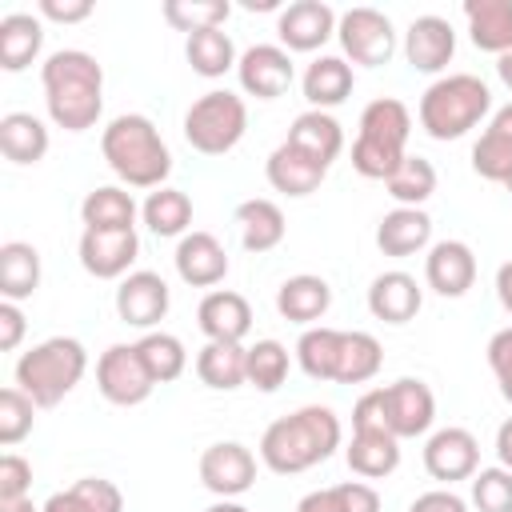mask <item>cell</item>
Returning <instances> with one entry per match:
<instances>
[{
	"label": "cell",
	"instance_id": "cell-1",
	"mask_svg": "<svg viewBox=\"0 0 512 512\" xmlns=\"http://www.w3.org/2000/svg\"><path fill=\"white\" fill-rule=\"evenodd\" d=\"M48 120L64 132L96 128L104 112V68L84 48H60L40 64Z\"/></svg>",
	"mask_w": 512,
	"mask_h": 512
},
{
	"label": "cell",
	"instance_id": "cell-2",
	"mask_svg": "<svg viewBox=\"0 0 512 512\" xmlns=\"http://www.w3.org/2000/svg\"><path fill=\"white\" fill-rule=\"evenodd\" d=\"M344 440L340 416L328 404H304L280 420H272L260 436V460L276 476H296L324 464Z\"/></svg>",
	"mask_w": 512,
	"mask_h": 512
},
{
	"label": "cell",
	"instance_id": "cell-3",
	"mask_svg": "<svg viewBox=\"0 0 512 512\" xmlns=\"http://www.w3.org/2000/svg\"><path fill=\"white\" fill-rule=\"evenodd\" d=\"M100 152L108 168L128 184V188H164L172 176V152L160 136V128L144 112H120L104 124L100 132Z\"/></svg>",
	"mask_w": 512,
	"mask_h": 512
},
{
	"label": "cell",
	"instance_id": "cell-4",
	"mask_svg": "<svg viewBox=\"0 0 512 512\" xmlns=\"http://www.w3.org/2000/svg\"><path fill=\"white\" fill-rule=\"evenodd\" d=\"M416 116L432 140H460L492 116V88L472 72H448L424 88Z\"/></svg>",
	"mask_w": 512,
	"mask_h": 512
},
{
	"label": "cell",
	"instance_id": "cell-5",
	"mask_svg": "<svg viewBox=\"0 0 512 512\" xmlns=\"http://www.w3.org/2000/svg\"><path fill=\"white\" fill-rule=\"evenodd\" d=\"M412 136V112L396 96H376L360 112V128L352 140V168L364 180H388L404 156Z\"/></svg>",
	"mask_w": 512,
	"mask_h": 512
},
{
	"label": "cell",
	"instance_id": "cell-6",
	"mask_svg": "<svg viewBox=\"0 0 512 512\" xmlns=\"http://www.w3.org/2000/svg\"><path fill=\"white\" fill-rule=\"evenodd\" d=\"M88 372V348L76 336H48L20 352L12 376L16 388L32 396L36 408H56Z\"/></svg>",
	"mask_w": 512,
	"mask_h": 512
},
{
	"label": "cell",
	"instance_id": "cell-7",
	"mask_svg": "<svg viewBox=\"0 0 512 512\" xmlns=\"http://www.w3.org/2000/svg\"><path fill=\"white\" fill-rule=\"evenodd\" d=\"M248 132V108L236 92L228 88H212L204 96H196L184 112V140L200 152V156H224L232 152Z\"/></svg>",
	"mask_w": 512,
	"mask_h": 512
},
{
	"label": "cell",
	"instance_id": "cell-8",
	"mask_svg": "<svg viewBox=\"0 0 512 512\" xmlns=\"http://www.w3.org/2000/svg\"><path fill=\"white\" fill-rule=\"evenodd\" d=\"M336 40L344 48V60L348 64H360V68H380L396 52V28H392V20L380 8H368V4H356V8L340 12Z\"/></svg>",
	"mask_w": 512,
	"mask_h": 512
},
{
	"label": "cell",
	"instance_id": "cell-9",
	"mask_svg": "<svg viewBox=\"0 0 512 512\" xmlns=\"http://www.w3.org/2000/svg\"><path fill=\"white\" fill-rule=\"evenodd\" d=\"M96 388L116 408H136L152 396L156 380L148 376L136 344H108L96 360Z\"/></svg>",
	"mask_w": 512,
	"mask_h": 512
},
{
	"label": "cell",
	"instance_id": "cell-10",
	"mask_svg": "<svg viewBox=\"0 0 512 512\" xmlns=\"http://www.w3.org/2000/svg\"><path fill=\"white\" fill-rule=\"evenodd\" d=\"M380 396H384V424L396 440H412V436H424L436 420V396L424 380L416 376H400L392 384H380Z\"/></svg>",
	"mask_w": 512,
	"mask_h": 512
},
{
	"label": "cell",
	"instance_id": "cell-11",
	"mask_svg": "<svg viewBox=\"0 0 512 512\" xmlns=\"http://www.w3.org/2000/svg\"><path fill=\"white\" fill-rule=\"evenodd\" d=\"M424 472L448 488L456 480H472L480 472V440L460 424L436 428L424 440Z\"/></svg>",
	"mask_w": 512,
	"mask_h": 512
},
{
	"label": "cell",
	"instance_id": "cell-12",
	"mask_svg": "<svg viewBox=\"0 0 512 512\" xmlns=\"http://www.w3.org/2000/svg\"><path fill=\"white\" fill-rule=\"evenodd\" d=\"M200 484L220 496V500H236L256 484V456L252 448H244L240 440H216L200 452Z\"/></svg>",
	"mask_w": 512,
	"mask_h": 512
},
{
	"label": "cell",
	"instance_id": "cell-13",
	"mask_svg": "<svg viewBox=\"0 0 512 512\" xmlns=\"http://www.w3.org/2000/svg\"><path fill=\"white\" fill-rule=\"evenodd\" d=\"M168 308H172V292H168V284H164L160 272L136 268V272H128L116 284V316L128 328L156 332V324L168 316Z\"/></svg>",
	"mask_w": 512,
	"mask_h": 512
},
{
	"label": "cell",
	"instance_id": "cell-14",
	"mask_svg": "<svg viewBox=\"0 0 512 512\" xmlns=\"http://www.w3.org/2000/svg\"><path fill=\"white\" fill-rule=\"evenodd\" d=\"M236 80L248 96L256 100H276L292 88L296 80V64H292V52L280 48V44H252L248 52H240V64H236Z\"/></svg>",
	"mask_w": 512,
	"mask_h": 512
},
{
	"label": "cell",
	"instance_id": "cell-15",
	"mask_svg": "<svg viewBox=\"0 0 512 512\" xmlns=\"http://www.w3.org/2000/svg\"><path fill=\"white\" fill-rule=\"evenodd\" d=\"M336 24H340V16H336L332 4L296 0V4L280 8L276 36H280V48H288V52H316L336 36Z\"/></svg>",
	"mask_w": 512,
	"mask_h": 512
},
{
	"label": "cell",
	"instance_id": "cell-16",
	"mask_svg": "<svg viewBox=\"0 0 512 512\" xmlns=\"http://www.w3.org/2000/svg\"><path fill=\"white\" fill-rule=\"evenodd\" d=\"M76 256H80V268L96 280H124L140 256V236L136 228L128 232H92L84 228L80 232V244H76Z\"/></svg>",
	"mask_w": 512,
	"mask_h": 512
},
{
	"label": "cell",
	"instance_id": "cell-17",
	"mask_svg": "<svg viewBox=\"0 0 512 512\" xmlns=\"http://www.w3.org/2000/svg\"><path fill=\"white\" fill-rule=\"evenodd\" d=\"M424 280L436 296L460 300L476 284V252L464 240H436L424 256Z\"/></svg>",
	"mask_w": 512,
	"mask_h": 512
},
{
	"label": "cell",
	"instance_id": "cell-18",
	"mask_svg": "<svg viewBox=\"0 0 512 512\" xmlns=\"http://www.w3.org/2000/svg\"><path fill=\"white\" fill-rule=\"evenodd\" d=\"M172 260H176V276L184 284H192V288H216L228 276V252H224V244L212 232H200V228H192L188 236L176 240Z\"/></svg>",
	"mask_w": 512,
	"mask_h": 512
},
{
	"label": "cell",
	"instance_id": "cell-19",
	"mask_svg": "<svg viewBox=\"0 0 512 512\" xmlns=\"http://www.w3.org/2000/svg\"><path fill=\"white\" fill-rule=\"evenodd\" d=\"M404 56H408V64L416 72H428V76L444 72L448 60L456 56V32H452V24L444 16H432V12L428 16H416L408 24V32H404Z\"/></svg>",
	"mask_w": 512,
	"mask_h": 512
},
{
	"label": "cell",
	"instance_id": "cell-20",
	"mask_svg": "<svg viewBox=\"0 0 512 512\" xmlns=\"http://www.w3.org/2000/svg\"><path fill=\"white\" fill-rule=\"evenodd\" d=\"M196 324L208 340L244 344V336L252 332V304L232 288H212L196 308Z\"/></svg>",
	"mask_w": 512,
	"mask_h": 512
},
{
	"label": "cell",
	"instance_id": "cell-21",
	"mask_svg": "<svg viewBox=\"0 0 512 512\" xmlns=\"http://www.w3.org/2000/svg\"><path fill=\"white\" fill-rule=\"evenodd\" d=\"M420 308H424V288L416 284V276H408L400 268L380 272L368 284V312L384 324H408V320H416Z\"/></svg>",
	"mask_w": 512,
	"mask_h": 512
},
{
	"label": "cell",
	"instance_id": "cell-22",
	"mask_svg": "<svg viewBox=\"0 0 512 512\" xmlns=\"http://www.w3.org/2000/svg\"><path fill=\"white\" fill-rule=\"evenodd\" d=\"M472 172L492 184L512 180V104H504L488 116L480 140L472 144Z\"/></svg>",
	"mask_w": 512,
	"mask_h": 512
},
{
	"label": "cell",
	"instance_id": "cell-23",
	"mask_svg": "<svg viewBox=\"0 0 512 512\" xmlns=\"http://www.w3.org/2000/svg\"><path fill=\"white\" fill-rule=\"evenodd\" d=\"M284 144H292L296 152H304L308 160H316L320 168H332V160L344 152V128L332 112H300L292 124H288V136Z\"/></svg>",
	"mask_w": 512,
	"mask_h": 512
},
{
	"label": "cell",
	"instance_id": "cell-24",
	"mask_svg": "<svg viewBox=\"0 0 512 512\" xmlns=\"http://www.w3.org/2000/svg\"><path fill=\"white\" fill-rule=\"evenodd\" d=\"M376 248L384 256H416L424 248H432V216L424 208H392L380 216L376 224Z\"/></svg>",
	"mask_w": 512,
	"mask_h": 512
},
{
	"label": "cell",
	"instance_id": "cell-25",
	"mask_svg": "<svg viewBox=\"0 0 512 512\" xmlns=\"http://www.w3.org/2000/svg\"><path fill=\"white\" fill-rule=\"evenodd\" d=\"M332 308V288L324 276H312V272H300V276H288L280 288H276V312L300 328H312L324 320V312Z\"/></svg>",
	"mask_w": 512,
	"mask_h": 512
},
{
	"label": "cell",
	"instance_id": "cell-26",
	"mask_svg": "<svg viewBox=\"0 0 512 512\" xmlns=\"http://www.w3.org/2000/svg\"><path fill=\"white\" fill-rule=\"evenodd\" d=\"M300 88H304V100L316 108V112H328L336 104H344L356 88V72L344 56H316L304 76H300Z\"/></svg>",
	"mask_w": 512,
	"mask_h": 512
},
{
	"label": "cell",
	"instance_id": "cell-27",
	"mask_svg": "<svg viewBox=\"0 0 512 512\" xmlns=\"http://www.w3.org/2000/svg\"><path fill=\"white\" fill-rule=\"evenodd\" d=\"M264 176H268V184H272L276 192L300 200V196H312V192L324 184L328 168H320L316 160H308L304 152H296L292 144L280 140V144L272 148V156L264 160Z\"/></svg>",
	"mask_w": 512,
	"mask_h": 512
},
{
	"label": "cell",
	"instance_id": "cell-28",
	"mask_svg": "<svg viewBox=\"0 0 512 512\" xmlns=\"http://www.w3.org/2000/svg\"><path fill=\"white\" fill-rule=\"evenodd\" d=\"M136 216H140V208H136L132 192L120 184H100L80 200V220L92 232H128V228H136Z\"/></svg>",
	"mask_w": 512,
	"mask_h": 512
},
{
	"label": "cell",
	"instance_id": "cell-29",
	"mask_svg": "<svg viewBox=\"0 0 512 512\" xmlns=\"http://www.w3.org/2000/svg\"><path fill=\"white\" fill-rule=\"evenodd\" d=\"M196 376L212 392H232V388L248 384V348L228 344V340H208L196 352Z\"/></svg>",
	"mask_w": 512,
	"mask_h": 512
},
{
	"label": "cell",
	"instance_id": "cell-30",
	"mask_svg": "<svg viewBox=\"0 0 512 512\" xmlns=\"http://www.w3.org/2000/svg\"><path fill=\"white\" fill-rule=\"evenodd\" d=\"M464 20L480 52L504 56L512 48V0H464Z\"/></svg>",
	"mask_w": 512,
	"mask_h": 512
},
{
	"label": "cell",
	"instance_id": "cell-31",
	"mask_svg": "<svg viewBox=\"0 0 512 512\" xmlns=\"http://www.w3.org/2000/svg\"><path fill=\"white\" fill-rule=\"evenodd\" d=\"M44 48V20L36 12H8L0 20V68L24 72Z\"/></svg>",
	"mask_w": 512,
	"mask_h": 512
},
{
	"label": "cell",
	"instance_id": "cell-32",
	"mask_svg": "<svg viewBox=\"0 0 512 512\" xmlns=\"http://www.w3.org/2000/svg\"><path fill=\"white\" fill-rule=\"evenodd\" d=\"M236 228H240V244L248 252H272L280 248L288 224H284V212L276 200H264V196H252L244 204H236Z\"/></svg>",
	"mask_w": 512,
	"mask_h": 512
},
{
	"label": "cell",
	"instance_id": "cell-33",
	"mask_svg": "<svg viewBox=\"0 0 512 512\" xmlns=\"http://www.w3.org/2000/svg\"><path fill=\"white\" fill-rule=\"evenodd\" d=\"M48 124L32 112H4L0 116V152L12 164H40L48 156Z\"/></svg>",
	"mask_w": 512,
	"mask_h": 512
},
{
	"label": "cell",
	"instance_id": "cell-34",
	"mask_svg": "<svg viewBox=\"0 0 512 512\" xmlns=\"http://www.w3.org/2000/svg\"><path fill=\"white\" fill-rule=\"evenodd\" d=\"M344 460L364 480H384L400 468V440L392 432H352Z\"/></svg>",
	"mask_w": 512,
	"mask_h": 512
},
{
	"label": "cell",
	"instance_id": "cell-35",
	"mask_svg": "<svg viewBox=\"0 0 512 512\" xmlns=\"http://www.w3.org/2000/svg\"><path fill=\"white\" fill-rule=\"evenodd\" d=\"M40 512H124V492L104 476H84L64 492H52Z\"/></svg>",
	"mask_w": 512,
	"mask_h": 512
},
{
	"label": "cell",
	"instance_id": "cell-36",
	"mask_svg": "<svg viewBox=\"0 0 512 512\" xmlns=\"http://www.w3.org/2000/svg\"><path fill=\"white\" fill-rule=\"evenodd\" d=\"M40 288V252L24 240L0 244V296L4 300H28Z\"/></svg>",
	"mask_w": 512,
	"mask_h": 512
},
{
	"label": "cell",
	"instance_id": "cell-37",
	"mask_svg": "<svg viewBox=\"0 0 512 512\" xmlns=\"http://www.w3.org/2000/svg\"><path fill=\"white\" fill-rule=\"evenodd\" d=\"M384 368V348L372 332H340V360H336V384H368Z\"/></svg>",
	"mask_w": 512,
	"mask_h": 512
},
{
	"label": "cell",
	"instance_id": "cell-38",
	"mask_svg": "<svg viewBox=\"0 0 512 512\" xmlns=\"http://www.w3.org/2000/svg\"><path fill=\"white\" fill-rule=\"evenodd\" d=\"M184 56H188L192 72H196V76H204V80H220L224 72H232V68L240 64L236 44H232V36H228L224 28L192 32V36L184 40Z\"/></svg>",
	"mask_w": 512,
	"mask_h": 512
},
{
	"label": "cell",
	"instance_id": "cell-39",
	"mask_svg": "<svg viewBox=\"0 0 512 512\" xmlns=\"http://www.w3.org/2000/svg\"><path fill=\"white\" fill-rule=\"evenodd\" d=\"M140 220L156 236H188V228H192V200H188V192L164 184V188L148 192V200L140 204Z\"/></svg>",
	"mask_w": 512,
	"mask_h": 512
},
{
	"label": "cell",
	"instance_id": "cell-40",
	"mask_svg": "<svg viewBox=\"0 0 512 512\" xmlns=\"http://www.w3.org/2000/svg\"><path fill=\"white\" fill-rule=\"evenodd\" d=\"M336 360H340V328L312 324L296 340V364L304 368L308 380H336Z\"/></svg>",
	"mask_w": 512,
	"mask_h": 512
},
{
	"label": "cell",
	"instance_id": "cell-41",
	"mask_svg": "<svg viewBox=\"0 0 512 512\" xmlns=\"http://www.w3.org/2000/svg\"><path fill=\"white\" fill-rule=\"evenodd\" d=\"M296 512H380V492L364 480H344V484L308 492L296 504Z\"/></svg>",
	"mask_w": 512,
	"mask_h": 512
},
{
	"label": "cell",
	"instance_id": "cell-42",
	"mask_svg": "<svg viewBox=\"0 0 512 512\" xmlns=\"http://www.w3.org/2000/svg\"><path fill=\"white\" fill-rule=\"evenodd\" d=\"M136 352H140V360H144V368H148V376L156 380V384H172V380H180L184 376V368H188V352H184V344H180V336H172V332H144L140 340H136Z\"/></svg>",
	"mask_w": 512,
	"mask_h": 512
},
{
	"label": "cell",
	"instance_id": "cell-43",
	"mask_svg": "<svg viewBox=\"0 0 512 512\" xmlns=\"http://www.w3.org/2000/svg\"><path fill=\"white\" fill-rule=\"evenodd\" d=\"M384 188L396 200V208H424V200L436 192V168H432V160L408 152L404 164L384 180Z\"/></svg>",
	"mask_w": 512,
	"mask_h": 512
},
{
	"label": "cell",
	"instance_id": "cell-44",
	"mask_svg": "<svg viewBox=\"0 0 512 512\" xmlns=\"http://www.w3.org/2000/svg\"><path fill=\"white\" fill-rule=\"evenodd\" d=\"M288 368H292V356H288V348L280 340L248 344V384L256 392H276L288 380Z\"/></svg>",
	"mask_w": 512,
	"mask_h": 512
},
{
	"label": "cell",
	"instance_id": "cell-45",
	"mask_svg": "<svg viewBox=\"0 0 512 512\" xmlns=\"http://www.w3.org/2000/svg\"><path fill=\"white\" fill-rule=\"evenodd\" d=\"M228 16H232L228 0H164V20L188 36L204 28H224Z\"/></svg>",
	"mask_w": 512,
	"mask_h": 512
},
{
	"label": "cell",
	"instance_id": "cell-46",
	"mask_svg": "<svg viewBox=\"0 0 512 512\" xmlns=\"http://www.w3.org/2000/svg\"><path fill=\"white\" fill-rule=\"evenodd\" d=\"M32 424H36V404H32V396L20 392L16 384L4 388V392H0V444H4V448L20 444V440L32 432Z\"/></svg>",
	"mask_w": 512,
	"mask_h": 512
},
{
	"label": "cell",
	"instance_id": "cell-47",
	"mask_svg": "<svg viewBox=\"0 0 512 512\" xmlns=\"http://www.w3.org/2000/svg\"><path fill=\"white\" fill-rule=\"evenodd\" d=\"M472 508L476 512H512V472L508 468H480L472 476Z\"/></svg>",
	"mask_w": 512,
	"mask_h": 512
},
{
	"label": "cell",
	"instance_id": "cell-48",
	"mask_svg": "<svg viewBox=\"0 0 512 512\" xmlns=\"http://www.w3.org/2000/svg\"><path fill=\"white\" fill-rule=\"evenodd\" d=\"M32 488V464L20 452H4L0 456V504L24 500Z\"/></svg>",
	"mask_w": 512,
	"mask_h": 512
},
{
	"label": "cell",
	"instance_id": "cell-49",
	"mask_svg": "<svg viewBox=\"0 0 512 512\" xmlns=\"http://www.w3.org/2000/svg\"><path fill=\"white\" fill-rule=\"evenodd\" d=\"M484 352H488V368H492V376L500 384V396L512 404V324L500 328V332H492V340H488Z\"/></svg>",
	"mask_w": 512,
	"mask_h": 512
},
{
	"label": "cell",
	"instance_id": "cell-50",
	"mask_svg": "<svg viewBox=\"0 0 512 512\" xmlns=\"http://www.w3.org/2000/svg\"><path fill=\"white\" fill-rule=\"evenodd\" d=\"M40 20H56V24H80L92 16V0H40L36 4Z\"/></svg>",
	"mask_w": 512,
	"mask_h": 512
},
{
	"label": "cell",
	"instance_id": "cell-51",
	"mask_svg": "<svg viewBox=\"0 0 512 512\" xmlns=\"http://www.w3.org/2000/svg\"><path fill=\"white\" fill-rule=\"evenodd\" d=\"M24 332H28V320H24L20 304L16 300H0V348L4 352H16L20 340H24Z\"/></svg>",
	"mask_w": 512,
	"mask_h": 512
},
{
	"label": "cell",
	"instance_id": "cell-52",
	"mask_svg": "<svg viewBox=\"0 0 512 512\" xmlns=\"http://www.w3.org/2000/svg\"><path fill=\"white\" fill-rule=\"evenodd\" d=\"M408 512H468V500L456 496L452 488H432V492H420Z\"/></svg>",
	"mask_w": 512,
	"mask_h": 512
},
{
	"label": "cell",
	"instance_id": "cell-53",
	"mask_svg": "<svg viewBox=\"0 0 512 512\" xmlns=\"http://www.w3.org/2000/svg\"><path fill=\"white\" fill-rule=\"evenodd\" d=\"M496 300H500V308L512 316V260H504V264L496 268Z\"/></svg>",
	"mask_w": 512,
	"mask_h": 512
},
{
	"label": "cell",
	"instance_id": "cell-54",
	"mask_svg": "<svg viewBox=\"0 0 512 512\" xmlns=\"http://www.w3.org/2000/svg\"><path fill=\"white\" fill-rule=\"evenodd\" d=\"M496 460H500V468L512 472V416L496 428Z\"/></svg>",
	"mask_w": 512,
	"mask_h": 512
},
{
	"label": "cell",
	"instance_id": "cell-55",
	"mask_svg": "<svg viewBox=\"0 0 512 512\" xmlns=\"http://www.w3.org/2000/svg\"><path fill=\"white\" fill-rule=\"evenodd\" d=\"M496 76L504 80V88H512V48L504 56H496Z\"/></svg>",
	"mask_w": 512,
	"mask_h": 512
},
{
	"label": "cell",
	"instance_id": "cell-56",
	"mask_svg": "<svg viewBox=\"0 0 512 512\" xmlns=\"http://www.w3.org/2000/svg\"><path fill=\"white\" fill-rule=\"evenodd\" d=\"M0 512H40V508L32 504V496H24V500H12V504H0Z\"/></svg>",
	"mask_w": 512,
	"mask_h": 512
},
{
	"label": "cell",
	"instance_id": "cell-57",
	"mask_svg": "<svg viewBox=\"0 0 512 512\" xmlns=\"http://www.w3.org/2000/svg\"><path fill=\"white\" fill-rule=\"evenodd\" d=\"M204 512H248L244 504H236V500H216L212 508H204Z\"/></svg>",
	"mask_w": 512,
	"mask_h": 512
},
{
	"label": "cell",
	"instance_id": "cell-58",
	"mask_svg": "<svg viewBox=\"0 0 512 512\" xmlns=\"http://www.w3.org/2000/svg\"><path fill=\"white\" fill-rule=\"evenodd\" d=\"M504 188H508V192H512V180H508V184H504Z\"/></svg>",
	"mask_w": 512,
	"mask_h": 512
}]
</instances>
